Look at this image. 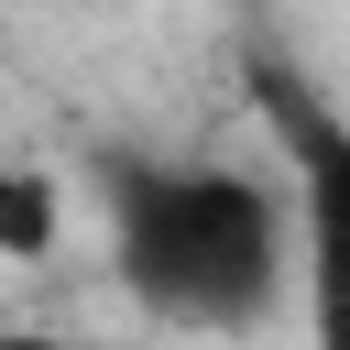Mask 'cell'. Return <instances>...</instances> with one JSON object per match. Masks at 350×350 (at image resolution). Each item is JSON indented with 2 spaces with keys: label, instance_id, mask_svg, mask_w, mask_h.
Here are the masks:
<instances>
[{
  "label": "cell",
  "instance_id": "6da1fadb",
  "mask_svg": "<svg viewBox=\"0 0 350 350\" xmlns=\"http://www.w3.org/2000/svg\"><path fill=\"white\" fill-rule=\"evenodd\" d=\"M109 262L153 317L241 328L284 273V186L241 164H109Z\"/></svg>",
  "mask_w": 350,
  "mask_h": 350
},
{
  "label": "cell",
  "instance_id": "7a4b0ae2",
  "mask_svg": "<svg viewBox=\"0 0 350 350\" xmlns=\"http://www.w3.org/2000/svg\"><path fill=\"white\" fill-rule=\"evenodd\" d=\"M55 241H66V186L0 164V262H55Z\"/></svg>",
  "mask_w": 350,
  "mask_h": 350
}]
</instances>
